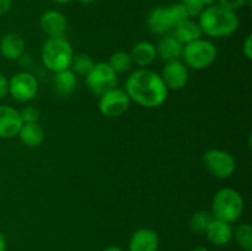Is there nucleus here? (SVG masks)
Wrapping results in <instances>:
<instances>
[{"mask_svg": "<svg viewBox=\"0 0 252 251\" xmlns=\"http://www.w3.org/2000/svg\"><path fill=\"white\" fill-rule=\"evenodd\" d=\"M125 91L130 101L147 108L160 107L169 95L161 76L148 68L132 71L126 80Z\"/></svg>", "mask_w": 252, "mask_h": 251, "instance_id": "1", "label": "nucleus"}, {"mask_svg": "<svg viewBox=\"0 0 252 251\" xmlns=\"http://www.w3.org/2000/svg\"><path fill=\"white\" fill-rule=\"evenodd\" d=\"M198 25L202 33L212 38H224L235 33L239 29V17L235 11L214 4L206 7L199 15Z\"/></svg>", "mask_w": 252, "mask_h": 251, "instance_id": "2", "label": "nucleus"}, {"mask_svg": "<svg viewBox=\"0 0 252 251\" xmlns=\"http://www.w3.org/2000/svg\"><path fill=\"white\" fill-rule=\"evenodd\" d=\"M73 57V47L64 36L48 37L42 46V63L53 73L70 69Z\"/></svg>", "mask_w": 252, "mask_h": 251, "instance_id": "3", "label": "nucleus"}, {"mask_svg": "<svg viewBox=\"0 0 252 251\" xmlns=\"http://www.w3.org/2000/svg\"><path fill=\"white\" fill-rule=\"evenodd\" d=\"M244 213V199L236 189L225 187L214 194L212 202V214L216 219L233 224Z\"/></svg>", "mask_w": 252, "mask_h": 251, "instance_id": "4", "label": "nucleus"}, {"mask_svg": "<svg viewBox=\"0 0 252 251\" xmlns=\"http://www.w3.org/2000/svg\"><path fill=\"white\" fill-rule=\"evenodd\" d=\"M218 57V49L216 44L209 39L199 38L196 41L187 43L182 49L181 58L187 68L194 69V70H202L216 62Z\"/></svg>", "mask_w": 252, "mask_h": 251, "instance_id": "5", "label": "nucleus"}, {"mask_svg": "<svg viewBox=\"0 0 252 251\" xmlns=\"http://www.w3.org/2000/svg\"><path fill=\"white\" fill-rule=\"evenodd\" d=\"M86 85L94 95L101 96L113 88H117L118 76L108 63H95L93 70L85 76Z\"/></svg>", "mask_w": 252, "mask_h": 251, "instance_id": "6", "label": "nucleus"}, {"mask_svg": "<svg viewBox=\"0 0 252 251\" xmlns=\"http://www.w3.org/2000/svg\"><path fill=\"white\" fill-rule=\"evenodd\" d=\"M203 164L211 175L217 179H228L236 169V161L233 154L226 150L209 149L203 155Z\"/></svg>", "mask_w": 252, "mask_h": 251, "instance_id": "7", "label": "nucleus"}, {"mask_svg": "<svg viewBox=\"0 0 252 251\" xmlns=\"http://www.w3.org/2000/svg\"><path fill=\"white\" fill-rule=\"evenodd\" d=\"M130 105V98L125 89L113 88L102 94L98 100V110L105 117L116 118L125 115Z\"/></svg>", "mask_w": 252, "mask_h": 251, "instance_id": "8", "label": "nucleus"}, {"mask_svg": "<svg viewBox=\"0 0 252 251\" xmlns=\"http://www.w3.org/2000/svg\"><path fill=\"white\" fill-rule=\"evenodd\" d=\"M38 93V81L36 76L27 71H20L9 80V94L17 102H29Z\"/></svg>", "mask_w": 252, "mask_h": 251, "instance_id": "9", "label": "nucleus"}, {"mask_svg": "<svg viewBox=\"0 0 252 251\" xmlns=\"http://www.w3.org/2000/svg\"><path fill=\"white\" fill-rule=\"evenodd\" d=\"M160 76H161L167 90H182L189 83V68L180 59L166 62Z\"/></svg>", "mask_w": 252, "mask_h": 251, "instance_id": "10", "label": "nucleus"}, {"mask_svg": "<svg viewBox=\"0 0 252 251\" xmlns=\"http://www.w3.org/2000/svg\"><path fill=\"white\" fill-rule=\"evenodd\" d=\"M22 126L20 111L12 106L0 105V138L11 139L19 134Z\"/></svg>", "mask_w": 252, "mask_h": 251, "instance_id": "11", "label": "nucleus"}, {"mask_svg": "<svg viewBox=\"0 0 252 251\" xmlns=\"http://www.w3.org/2000/svg\"><path fill=\"white\" fill-rule=\"evenodd\" d=\"M147 26L152 33L162 36L172 31L175 25L167 6H158L150 10L147 17Z\"/></svg>", "mask_w": 252, "mask_h": 251, "instance_id": "12", "label": "nucleus"}, {"mask_svg": "<svg viewBox=\"0 0 252 251\" xmlns=\"http://www.w3.org/2000/svg\"><path fill=\"white\" fill-rule=\"evenodd\" d=\"M66 25H68V21H66L65 15L58 10H47L39 19L41 30L48 37L64 36Z\"/></svg>", "mask_w": 252, "mask_h": 251, "instance_id": "13", "label": "nucleus"}, {"mask_svg": "<svg viewBox=\"0 0 252 251\" xmlns=\"http://www.w3.org/2000/svg\"><path fill=\"white\" fill-rule=\"evenodd\" d=\"M159 236L157 231L142 228L134 231L129 240V251H158Z\"/></svg>", "mask_w": 252, "mask_h": 251, "instance_id": "14", "label": "nucleus"}, {"mask_svg": "<svg viewBox=\"0 0 252 251\" xmlns=\"http://www.w3.org/2000/svg\"><path fill=\"white\" fill-rule=\"evenodd\" d=\"M25 52V41L16 32L6 33L0 41V53L9 61H17Z\"/></svg>", "mask_w": 252, "mask_h": 251, "instance_id": "15", "label": "nucleus"}, {"mask_svg": "<svg viewBox=\"0 0 252 251\" xmlns=\"http://www.w3.org/2000/svg\"><path fill=\"white\" fill-rule=\"evenodd\" d=\"M206 235L213 245H228L233 239V228H231V224L214 218L207 229Z\"/></svg>", "mask_w": 252, "mask_h": 251, "instance_id": "16", "label": "nucleus"}, {"mask_svg": "<svg viewBox=\"0 0 252 251\" xmlns=\"http://www.w3.org/2000/svg\"><path fill=\"white\" fill-rule=\"evenodd\" d=\"M133 64H137L140 68H147L152 65L157 59V47L149 41H140L134 44L130 52Z\"/></svg>", "mask_w": 252, "mask_h": 251, "instance_id": "17", "label": "nucleus"}, {"mask_svg": "<svg viewBox=\"0 0 252 251\" xmlns=\"http://www.w3.org/2000/svg\"><path fill=\"white\" fill-rule=\"evenodd\" d=\"M182 49H184V44L174 34H164L157 46V53L158 57H160L162 61L170 62L181 58Z\"/></svg>", "mask_w": 252, "mask_h": 251, "instance_id": "18", "label": "nucleus"}, {"mask_svg": "<svg viewBox=\"0 0 252 251\" xmlns=\"http://www.w3.org/2000/svg\"><path fill=\"white\" fill-rule=\"evenodd\" d=\"M172 34H174L184 46L185 44L196 41V39L202 38V36H203L198 22L193 21L191 17L185 20V21L180 22V24H177L176 26L172 29Z\"/></svg>", "mask_w": 252, "mask_h": 251, "instance_id": "19", "label": "nucleus"}, {"mask_svg": "<svg viewBox=\"0 0 252 251\" xmlns=\"http://www.w3.org/2000/svg\"><path fill=\"white\" fill-rule=\"evenodd\" d=\"M17 135L22 144L30 148L39 147L46 139V133H44L43 128L38 125V122L22 123Z\"/></svg>", "mask_w": 252, "mask_h": 251, "instance_id": "20", "label": "nucleus"}, {"mask_svg": "<svg viewBox=\"0 0 252 251\" xmlns=\"http://www.w3.org/2000/svg\"><path fill=\"white\" fill-rule=\"evenodd\" d=\"M54 89L61 96H69L75 91L78 86V78L71 69L57 71L53 76Z\"/></svg>", "mask_w": 252, "mask_h": 251, "instance_id": "21", "label": "nucleus"}, {"mask_svg": "<svg viewBox=\"0 0 252 251\" xmlns=\"http://www.w3.org/2000/svg\"><path fill=\"white\" fill-rule=\"evenodd\" d=\"M108 65L113 69L116 74H123L127 73L132 69L133 61L132 57L129 53L125 51H118L116 53H113L110 57V61L107 62Z\"/></svg>", "mask_w": 252, "mask_h": 251, "instance_id": "22", "label": "nucleus"}, {"mask_svg": "<svg viewBox=\"0 0 252 251\" xmlns=\"http://www.w3.org/2000/svg\"><path fill=\"white\" fill-rule=\"evenodd\" d=\"M214 219L212 212L208 211H198L191 217L189 219V226H191L192 231L197 234H206L207 229H208L209 224Z\"/></svg>", "mask_w": 252, "mask_h": 251, "instance_id": "23", "label": "nucleus"}, {"mask_svg": "<svg viewBox=\"0 0 252 251\" xmlns=\"http://www.w3.org/2000/svg\"><path fill=\"white\" fill-rule=\"evenodd\" d=\"M94 65H95V62H94V59L91 58L89 54L80 53L73 57L70 69L76 74V75L86 76L91 70H93Z\"/></svg>", "mask_w": 252, "mask_h": 251, "instance_id": "24", "label": "nucleus"}, {"mask_svg": "<svg viewBox=\"0 0 252 251\" xmlns=\"http://www.w3.org/2000/svg\"><path fill=\"white\" fill-rule=\"evenodd\" d=\"M235 241L243 250L252 251V226L250 224H240L233 233Z\"/></svg>", "mask_w": 252, "mask_h": 251, "instance_id": "25", "label": "nucleus"}, {"mask_svg": "<svg viewBox=\"0 0 252 251\" xmlns=\"http://www.w3.org/2000/svg\"><path fill=\"white\" fill-rule=\"evenodd\" d=\"M167 9H169L170 15H171V19L172 21H174L175 26H176L177 24H180V22L189 19V12H187L186 7H185V5L182 4V2H175V4L169 5Z\"/></svg>", "mask_w": 252, "mask_h": 251, "instance_id": "26", "label": "nucleus"}, {"mask_svg": "<svg viewBox=\"0 0 252 251\" xmlns=\"http://www.w3.org/2000/svg\"><path fill=\"white\" fill-rule=\"evenodd\" d=\"M22 123H36L39 120V111L33 106H26L20 111Z\"/></svg>", "mask_w": 252, "mask_h": 251, "instance_id": "27", "label": "nucleus"}, {"mask_svg": "<svg viewBox=\"0 0 252 251\" xmlns=\"http://www.w3.org/2000/svg\"><path fill=\"white\" fill-rule=\"evenodd\" d=\"M182 4L186 7L189 17H198L202 14V11L206 9L201 0H185V1H182Z\"/></svg>", "mask_w": 252, "mask_h": 251, "instance_id": "28", "label": "nucleus"}, {"mask_svg": "<svg viewBox=\"0 0 252 251\" xmlns=\"http://www.w3.org/2000/svg\"><path fill=\"white\" fill-rule=\"evenodd\" d=\"M249 1L250 0H218L217 4L221 5L223 7L231 10V11H236V10L241 9L246 4H249Z\"/></svg>", "mask_w": 252, "mask_h": 251, "instance_id": "29", "label": "nucleus"}, {"mask_svg": "<svg viewBox=\"0 0 252 251\" xmlns=\"http://www.w3.org/2000/svg\"><path fill=\"white\" fill-rule=\"evenodd\" d=\"M243 53L248 59L252 58V36L249 34L243 43Z\"/></svg>", "mask_w": 252, "mask_h": 251, "instance_id": "30", "label": "nucleus"}, {"mask_svg": "<svg viewBox=\"0 0 252 251\" xmlns=\"http://www.w3.org/2000/svg\"><path fill=\"white\" fill-rule=\"evenodd\" d=\"M9 94V80L4 74L0 73V98H4Z\"/></svg>", "mask_w": 252, "mask_h": 251, "instance_id": "31", "label": "nucleus"}, {"mask_svg": "<svg viewBox=\"0 0 252 251\" xmlns=\"http://www.w3.org/2000/svg\"><path fill=\"white\" fill-rule=\"evenodd\" d=\"M12 6V0H0V16L10 11Z\"/></svg>", "mask_w": 252, "mask_h": 251, "instance_id": "32", "label": "nucleus"}, {"mask_svg": "<svg viewBox=\"0 0 252 251\" xmlns=\"http://www.w3.org/2000/svg\"><path fill=\"white\" fill-rule=\"evenodd\" d=\"M0 251H6V240L1 231H0Z\"/></svg>", "mask_w": 252, "mask_h": 251, "instance_id": "33", "label": "nucleus"}, {"mask_svg": "<svg viewBox=\"0 0 252 251\" xmlns=\"http://www.w3.org/2000/svg\"><path fill=\"white\" fill-rule=\"evenodd\" d=\"M202 2H203L204 7H208V6H212V5L217 4L218 2V0H201Z\"/></svg>", "mask_w": 252, "mask_h": 251, "instance_id": "34", "label": "nucleus"}, {"mask_svg": "<svg viewBox=\"0 0 252 251\" xmlns=\"http://www.w3.org/2000/svg\"><path fill=\"white\" fill-rule=\"evenodd\" d=\"M103 251H123V249H121L120 246H110V248L105 249Z\"/></svg>", "mask_w": 252, "mask_h": 251, "instance_id": "35", "label": "nucleus"}, {"mask_svg": "<svg viewBox=\"0 0 252 251\" xmlns=\"http://www.w3.org/2000/svg\"><path fill=\"white\" fill-rule=\"evenodd\" d=\"M54 2H58V4H69V2L74 1V0H52Z\"/></svg>", "mask_w": 252, "mask_h": 251, "instance_id": "36", "label": "nucleus"}, {"mask_svg": "<svg viewBox=\"0 0 252 251\" xmlns=\"http://www.w3.org/2000/svg\"><path fill=\"white\" fill-rule=\"evenodd\" d=\"M192 251H209V250L207 248H204V246H197V248L193 249Z\"/></svg>", "mask_w": 252, "mask_h": 251, "instance_id": "37", "label": "nucleus"}, {"mask_svg": "<svg viewBox=\"0 0 252 251\" xmlns=\"http://www.w3.org/2000/svg\"><path fill=\"white\" fill-rule=\"evenodd\" d=\"M79 1H81V2H84V4H90V2H93V1H95V0H79Z\"/></svg>", "mask_w": 252, "mask_h": 251, "instance_id": "38", "label": "nucleus"}, {"mask_svg": "<svg viewBox=\"0 0 252 251\" xmlns=\"http://www.w3.org/2000/svg\"><path fill=\"white\" fill-rule=\"evenodd\" d=\"M182 1H185V0H180V2H182Z\"/></svg>", "mask_w": 252, "mask_h": 251, "instance_id": "39", "label": "nucleus"}]
</instances>
